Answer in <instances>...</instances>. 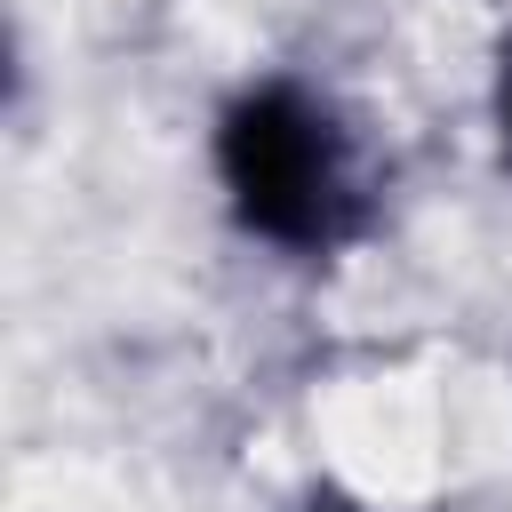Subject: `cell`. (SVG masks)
Segmentation results:
<instances>
[{
    "label": "cell",
    "mask_w": 512,
    "mask_h": 512,
    "mask_svg": "<svg viewBox=\"0 0 512 512\" xmlns=\"http://www.w3.org/2000/svg\"><path fill=\"white\" fill-rule=\"evenodd\" d=\"M208 192L240 248L304 272L344 264L384 208L368 128L296 64H256L208 104Z\"/></svg>",
    "instance_id": "cell-1"
},
{
    "label": "cell",
    "mask_w": 512,
    "mask_h": 512,
    "mask_svg": "<svg viewBox=\"0 0 512 512\" xmlns=\"http://www.w3.org/2000/svg\"><path fill=\"white\" fill-rule=\"evenodd\" d=\"M480 112H488V144L512 176V24L488 40V72H480Z\"/></svg>",
    "instance_id": "cell-2"
},
{
    "label": "cell",
    "mask_w": 512,
    "mask_h": 512,
    "mask_svg": "<svg viewBox=\"0 0 512 512\" xmlns=\"http://www.w3.org/2000/svg\"><path fill=\"white\" fill-rule=\"evenodd\" d=\"M280 512H376L368 496H352V488H336V480H312L304 496H288Z\"/></svg>",
    "instance_id": "cell-3"
}]
</instances>
